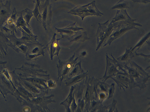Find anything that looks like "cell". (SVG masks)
<instances>
[{"label": "cell", "mask_w": 150, "mask_h": 112, "mask_svg": "<svg viewBox=\"0 0 150 112\" xmlns=\"http://www.w3.org/2000/svg\"><path fill=\"white\" fill-rule=\"evenodd\" d=\"M137 19H133L132 20H121L117 21L113 23L114 27L112 31L103 46L109 44L110 45L111 42L121 36L127 31L132 29L139 30L135 27L136 26L142 27V25L136 23L134 21Z\"/></svg>", "instance_id": "1"}, {"label": "cell", "mask_w": 150, "mask_h": 112, "mask_svg": "<svg viewBox=\"0 0 150 112\" xmlns=\"http://www.w3.org/2000/svg\"><path fill=\"white\" fill-rule=\"evenodd\" d=\"M95 1L87 4L83 6H78L68 12V13L77 15L80 17L81 20L89 16H101L103 14L97 8Z\"/></svg>", "instance_id": "2"}, {"label": "cell", "mask_w": 150, "mask_h": 112, "mask_svg": "<svg viewBox=\"0 0 150 112\" xmlns=\"http://www.w3.org/2000/svg\"><path fill=\"white\" fill-rule=\"evenodd\" d=\"M109 22L108 20L103 23H98V26L96 34L98 45L96 50L105 43L112 31L114 27L113 23L111 22L109 23Z\"/></svg>", "instance_id": "3"}, {"label": "cell", "mask_w": 150, "mask_h": 112, "mask_svg": "<svg viewBox=\"0 0 150 112\" xmlns=\"http://www.w3.org/2000/svg\"><path fill=\"white\" fill-rule=\"evenodd\" d=\"M75 53L67 61H62L59 59V64H57L58 69V79L59 78L61 82L67 75H68L76 63L78 57L74 60Z\"/></svg>", "instance_id": "4"}, {"label": "cell", "mask_w": 150, "mask_h": 112, "mask_svg": "<svg viewBox=\"0 0 150 112\" xmlns=\"http://www.w3.org/2000/svg\"><path fill=\"white\" fill-rule=\"evenodd\" d=\"M52 4H50V0H46L44 5L39 11L38 17L39 22L42 24L45 30H47V25H50L52 20Z\"/></svg>", "instance_id": "5"}, {"label": "cell", "mask_w": 150, "mask_h": 112, "mask_svg": "<svg viewBox=\"0 0 150 112\" xmlns=\"http://www.w3.org/2000/svg\"><path fill=\"white\" fill-rule=\"evenodd\" d=\"M57 34L54 33L51 41L46 45V48L50 55L51 59L52 60L54 56L57 55L58 56L61 49L59 45L58 41L61 38H56Z\"/></svg>", "instance_id": "6"}, {"label": "cell", "mask_w": 150, "mask_h": 112, "mask_svg": "<svg viewBox=\"0 0 150 112\" xmlns=\"http://www.w3.org/2000/svg\"><path fill=\"white\" fill-rule=\"evenodd\" d=\"M132 19L128 15L126 9L117 10L115 16L112 18L111 22H115L121 20H132Z\"/></svg>", "instance_id": "7"}, {"label": "cell", "mask_w": 150, "mask_h": 112, "mask_svg": "<svg viewBox=\"0 0 150 112\" xmlns=\"http://www.w3.org/2000/svg\"><path fill=\"white\" fill-rule=\"evenodd\" d=\"M90 39V38L87 36L86 32H81L79 30L75 32L69 41L70 42L74 41L83 42Z\"/></svg>", "instance_id": "8"}, {"label": "cell", "mask_w": 150, "mask_h": 112, "mask_svg": "<svg viewBox=\"0 0 150 112\" xmlns=\"http://www.w3.org/2000/svg\"><path fill=\"white\" fill-rule=\"evenodd\" d=\"M55 29L57 31V32L59 33V34L61 36V39H67L69 40L72 36L74 35L76 32L64 29H60L55 27Z\"/></svg>", "instance_id": "9"}, {"label": "cell", "mask_w": 150, "mask_h": 112, "mask_svg": "<svg viewBox=\"0 0 150 112\" xmlns=\"http://www.w3.org/2000/svg\"><path fill=\"white\" fill-rule=\"evenodd\" d=\"M74 89V87L72 86L71 88L70 92L69 94L67 99L63 102H62L60 104L64 105L67 111H70L69 106L71 104L74 99V96H73V92Z\"/></svg>", "instance_id": "10"}, {"label": "cell", "mask_w": 150, "mask_h": 112, "mask_svg": "<svg viewBox=\"0 0 150 112\" xmlns=\"http://www.w3.org/2000/svg\"><path fill=\"white\" fill-rule=\"evenodd\" d=\"M80 62L75 65L71 69L67 76L68 79L77 76L80 72Z\"/></svg>", "instance_id": "11"}, {"label": "cell", "mask_w": 150, "mask_h": 112, "mask_svg": "<svg viewBox=\"0 0 150 112\" xmlns=\"http://www.w3.org/2000/svg\"><path fill=\"white\" fill-rule=\"evenodd\" d=\"M129 2L125 1L124 0H120L115 5L112 7L111 9H126L129 8Z\"/></svg>", "instance_id": "12"}, {"label": "cell", "mask_w": 150, "mask_h": 112, "mask_svg": "<svg viewBox=\"0 0 150 112\" xmlns=\"http://www.w3.org/2000/svg\"><path fill=\"white\" fill-rule=\"evenodd\" d=\"M24 13L23 18L27 24L30 26L29 24L31 18L33 15V10L27 9L24 11Z\"/></svg>", "instance_id": "13"}, {"label": "cell", "mask_w": 150, "mask_h": 112, "mask_svg": "<svg viewBox=\"0 0 150 112\" xmlns=\"http://www.w3.org/2000/svg\"><path fill=\"white\" fill-rule=\"evenodd\" d=\"M83 77L82 75H79L73 77L70 79H68L65 83L67 86H69L78 82L80 81Z\"/></svg>", "instance_id": "14"}, {"label": "cell", "mask_w": 150, "mask_h": 112, "mask_svg": "<svg viewBox=\"0 0 150 112\" xmlns=\"http://www.w3.org/2000/svg\"><path fill=\"white\" fill-rule=\"evenodd\" d=\"M76 22H75L74 23L71 24L65 28H63L64 29H67L72 31L74 32H76L79 30L83 29V28L77 27L76 25Z\"/></svg>", "instance_id": "15"}, {"label": "cell", "mask_w": 150, "mask_h": 112, "mask_svg": "<svg viewBox=\"0 0 150 112\" xmlns=\"http://www.w3.org/2000/svg\"><path fill=\"white\" fill-rule=\"evenodd\" d=\"M150 37V32L147 33L142 39L139 41L138 43L135 46V47L132 49V51L136 47H140L146 40H147Z\"/></svg>", "instance_id": "16"}, {"label": "cell", "mask_w": 150, "mask_h": 112, "mask_svg": "<svg viewBox=\"0 0 150 112\" xmlns=\"http://www.w3.org/2000/svg\"><path fill=\"white\" fill-rule=\"evenodd\" d=\"M35 8L34 10H33V14L34 17L39 22V20L38 19V17L39 14V12L38 6L36 4H35Z\"/></svg>", "instance_id": "17"}, {"label": "cell", "mask_w": 150, "mask_h": 112, "mask_svg": "<svg viewBox=\"0 0 150 112\" xmlns=\"http://www.w3.org/2000/svg\"><path fill=\"white\" fill-rule=\"evenodd\" d=\"M131 49L129 50L126 49V52L125 54L122 57L121 59L122 60H124L127 59L128 57L129 54L130 52V50Z\"/></svg>", "instance_id": "18"}, {"label": "cell", "mask_w": 150, "mask_h": 112, "mask_svg": "<svg viewBox=\"0 0 150 112\" xmlns=\"http://www.w3.org/2000/svg\"><path fill=\"white\" fill-rule=\"evenodd\" d=\"M134 2H137L146 4L150 2L149 0H131Z\"/></svg>", "instance_id": "19"}, {"label": "cell", "mask_w": 150, "mask_h": 112, "mask_svg": "<svg viewBox=\"0 0 150 112\" xmlns=\"http://www.w3.org/2000/svg\"><path fill=\"white\" fill-rule=\"evenodd\" d=\"M72 103V104L71 105V108L73 111H74V110H75V109L76 108L77 106L76 104L75 103V100L74 98L73 99Z\"/></svg>", "instance_id": "20"}, {"label": "cell", "mask_w": 150, "mask_h": 112, "mask_svg": "<svg viewBox=\"0 0 150 112\" xmlns=\"http://www.w3.org/2000/svg\"><path fill=\"white\" fill-rule=\"evenodd\" d=\"M52 81L50 80L48 82V84L49 87H53L55 86V85L54 84L53 82H52Z\"/></svg>", "instance_id": "21"}, {"label": "cell", "mask_w": 150, "mask_h": 112, "mask_svg": "<svg viewBox=\"0 0 150 112\" xmlns=\"http://www.w3.org/2000/svg\"><path fill=\"white\" fill-rule=\"evenodd\" d=\"M89 95V92L88 90H87L85 94V97L86 99L88 98Z\"/></svg>", "instance_id": "22"}, {"label": "cell", "mask_w": 150, "mask_h": 112, "mask_svg": "<svg viewBox=\"0 0 150 112\" xmlns=\"http://www.w3.org/2000/svg\"><path fill=\"white\" fill-rule=\"evenodd\" d=\"M131 74L133 76H137V74L133 70H131L130 71V72Z\"/></svg>", "instance_id": "23"}, {"label": "cell", "mask_w": 150, "mask_h": 112, "mask_svg": "<svg viewBox=\"0 0 150 112\" xmlns=\"http://www.w3.org/2000/svg\"><path fill=\"white\" fill-rule=\"evenodd\" d=\"M120 78L122 80H125L126 79L125 77L123 76H120Z\"/></svg>", "instance_id": "24"}, {"label": "cell", "mask_w": 150, "mask_h": 112, "mask_svg": "<svg viewBox=\"0 0 150 112\" xmlns=\"http://www.w3.org/2000/svg\"><path fill=\"white\" fill-rule=\"evenodd\" d=\"M86 54V52L85 51H83L81 53V55L82 56H84Z\"/></svg>", "instance_id": "25"}, {"label": "cell", "mask_w": 150, "mask_h": 112, "mask_svg": "<svg viewBox=\"0 0 150 112\" xmlns=\"http://www.w3.org/2000/svg\"><path fill=\"white\" fill-rule=\"evenodd\" d=\"M115 71V69L114 68H112L110 70L111 72H113Z\"/></svg>", "instance_id": "26"}, {"label": "cell", "mask_w": 150, "mask_h": 112, "mask_svg": "<svg viewBox=\"0 0 150 112\" xmlns=\"http://www.w3.org/2000/svg\"><path fill=\"white\" fill-rule=\"evenodd\" d=\"M101 97L102 98H104V95H103V94H101Z\"/></svg>", "instance_id": "27"}, {"label": "cell", "mask_w": 150, "mask_h": 112, "mask_svg": "<svg viewBox=\"0 0 150 112\" xmlns=\"http://www.w3.org/2000/svg\"><path fill=\"white\" fill-rule=\"evenodd\" d=\"M57 0H55V1H56Z\"/></svg>", "instance_id": "28"}]
</instances>
